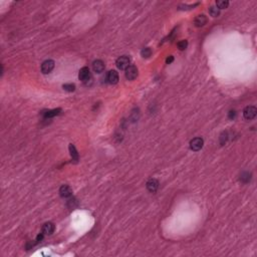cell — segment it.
<instances>
[{
  "instance_id": "obj_16",
  "label": "cell",
  "mask_w": 257,
  "mask_h": 257,
  "mask_svg": "<svg viewBox=\"0 0 257 257\" xmlns=\"http://www.w3.org/2000/svg\"><path fill=\"white\" fill-rule=\"evenodd\" d=\"M209 13L211 16L213 17H217L218 15L220 14V9H218L216 6H211L210 9H209Z\"/></svg>"
},
{
  "instance_id": "obj_10",
  "label": "cell",
  "mask_w": 257,
  "mask_h": 257,
  "mask_svg": "<svg viewBox=\"0 0 257 257\" xmlns=\"http://www.w3.org/2000/svg\"><path fill=\"white\" fill-rule=\"evenodd\" d=\"M159 188V182L156 179H150L147 182V189L150 192H156L157 189Z\"/></svg>"
},
{
  "instance_id": "obj_22",
  "label": "cell",
  "mask_w": 257,
  "mask_h": 257,
  "mask_svg": "<svg viewBox=\"0 0 257 257\" xmlns=\"http://www.w3.org/2000/svg\"><path fill=\"white\" fill-rule=\"evenodd\" d=\"M174 60V57L172 56V55H170V56L167 58V60H166V62H167V63H171Z\"/></svg>"
},
{
  "instance_id": "obj_15",
  "label": "cell",
  "mask_w": 257,
  "mask_h": 257,
  "mask_svg": "<svg viewBox=\"0 0 257 257\" xmlns=\"http://www.w3.org/2000/svg\"><path fill=\"white\" fill-rule=\"evenodd\" d=\"M229 5V2L228 1H225V0H219V1L216 2V7L218 9H224V8H227Z\"/></svg>"
},
{
  "instance_id": "obj_21",
  "label": "cell",
  "mask_w": 257,
  "mask_h": 257,
  "mask_svg": "<svg viewBox=\"0 0 257 257\" xmlns=\"http://www.w3.org/2000/svg\"><path fill=\"white\" fill-rule=\"evenodd\" d=\"M43 233H41V234H39L38 236H37V238H36V241L37 242H40V241H41L42 239H43Z\"/></svg>"
},
{
  "instance_id": "obj_19",
  "label": "cell",
  "mask_w": 257,
  "mask_h": 257,
  "mask_svg": "<svg viewBox=\"0 0 257 257\" xmlns=\"http://www.w3.org/2000/svg\"><path fill=\"white\" fill-rule=\"evenodd\" d=\"M177 45H178V48L180 50H184L188 46V41H187V40H181V41L178 42Z\"/></svg>"
},
{
  "instance_id": "obj_7",
  "label": "cell",
  "mask_w": 257,
  "mask_h": 257,
  "mask_svg": "<svg viewBox=\"0 0 257 257\" xmlns=\"http://www.w3.org/2000/svg\"><path fill=\"white\" fill-rule=\"evenodd\" d=\"M59 194L62 198H68L72 195V190L68 185H62L59 189Z\"/></svg>"
},
{
  "instance_id": "obj_14",
  "label": "cell",
  "mask_w": 257,
  "mask_h": 257,
  "mask_svg": "<svg viewBox=\"0 0 257 257\" xmlns=\"http://www.w3.org/2000/svg\"><path fill=\"white\" fill-rule=\"evenodd\" d=\"M69 152H70V156H72V160H74V161H78V151H77V149H75V147H74L72 144L69 145Z\"/></svg>"
},
{
  "instance_id": "obj_11",
  "label": "cell",
  "mask_w": 257,
  "mask_h": 257,
  "mask_svg": "<svg viewBox=\"0 0 257 257\" xmlns=\"http://www.w3.org/2000/svg\"><path fill=\"white\" fill-rule=\"evenodd\" d=\"M54 224L51 223V222H47V223H45L43 225V227H42V233L44 235H50V234H52L53 233V231H54Z\"/></svg>"
},
{
  "instance_id": "obj_4",
  "label": "cell",
  "mask_w": 257,
  "mask_h": 257,
  "mask_svg": "<svg viewBox=\"0 0 257 257\" xmlns=\"http://www.w3.org/2000/svg\"><path fill=\"white\" fill-rule=\"evenodd\" d=\"M53 68H54V62L51 59L45 60V62H43L42 64H41V72L44 74H47L49 72H51Z\"/></svg>"
},
{
  "instance_id": "obj_13",
  "label": "cell",
  "mask_w": 257,
  "mask_h": 257,
  "mask_svg": "<svg viewBox=\"0 0 257 257\" xmlns=\"http://www.w3.org/2000/svg\"><path fill=\"white\" fill-rule=\"evenodd\" d=\"M62 112V110L60 109H57V110H47L46 113H44V118L45 119H50V118H53L55 115H59V113Z\"/></svg>"
},
{
  "instance_id": "obj_2",
  "label": "cell",
  "mask_w": 257,
  "mask_h": 257,
  "mask_svg": "<svg viewBox=\"0 0 257 257\" xmlns=\"http://www.w3.org/2000/svg\"><path fill=\"white\" fill-rule=\"evenodd\" d=\"M78 78L83 83H88V80H92V74H90L89 68L84 67L79 70L78 72Z\"/></svg>"
},
{
  "instance_id": "obj_3",
  "label": "cell",
  "mask_w": 257,
  "mask_h": 257,
  "mask_svg": "<svg viewBox=\"0 0 257 257\" xmlns=\"http://www.w3.org/2000/svg\"><path fill=\"white\" fill-rule=\"evenodd\" d=\"M257 115V109L253 105L246 107L243 110V115L246 120H253Z\"/></svg>"
},
{
  "instance_id": "obj_6",
  "label": "cell",
  "mask_w": 257,
  "mask_h": 257,
  "mask_svg": "<svg viewBox=\"0 0 257 257\" xmlns=\"http://www.w3.org/2000/svg\"><path fill=\"white\" fill-rule=\"evenodd\" d=\"M138 77V68L135 65H130V67L126 69V78L129 80H133Z\"/></svg>"
},
{
  "instance_id": "obj_12",
  "label": "cell",
  "mask_w": 257,
  "mask_h": 257,
  "mask_svg": "<svg viewBox=\"0 0 257 257\" xmlns=\"http://www.w3.org/2000/svg\"><path fill=\"white\" fill-rule=\"evenodd\" d=\"M206 22H207V18H206L205 15H199V16H197L195 19V25L197 27L204 26Z\"/></svg>"
},
{
  "instance_id": "obj_8",
  "label": "cell",
  "mask_w": 257,
  "mask_h": 257,
  "mask_svg": "<svg viewBox=\"0 0 257 257\" xmlns=\"http://www.w3.org/2000/svg\"><path fill=\"white\" fill-rule=\"evenodd\" d=\"M93 69L94 72L97 73H102L104 70V63L102 62V60H94V63H93Z\"/></svg>"
},
{
  "instance_id": "obj_5",
  "label": "cell",
  "mask_w": 257,
  "mask_h": 257,
  "mask_svg": "<svg viewBox=\"0 0 257 257\" xmlns=\"http://www.w3.org/2000/svg\"><path fill=\"white\" fill-rule=\"evenodd\" d=\"M203 144H204L203 139H201V138H195V139H193V140L190 142V148H191V150H193V151H195V152H197V151H199V150L202 149Z\"/></svg>"
},
{
  "instance_id": "obj_18",
  "label": "cell",
  "mask_w": 257,
  "mask_h": 257,
  "mask_svg": "<svg viewBox=\"0 0 257 257\" xmlns=\"http://www.w3.org/2000/svg\"><path fill=\"white\" fill-rule=\"evenodd\" d=\"M62 88L64 90H67V92H73L75 89V85L72 83H65L62 85Z\"/></svg>"
},
{
  "instance_id": "obj_17",
  "label": "cell",
  "mask_w": 257,
  "mask_h": 257,
  "mask_svg": "<svg viewBox=\"0 0 257 257\" xmlns=\"http://www.w3.org/2000/svg\"><path fill=\"white\" fill-rule=\"evenodd\" d=\"M151 54H152V50H151V48H149V47H146V48H144L142 50V51H141V55H142L144 58L150 57Z\"/></svg>"
},
{
  "instance_id": "obj_1",
  "label": "cell",
  "mask_w": 257,
  "mask_h": 257,
  "mask_svg": "<svg viewBox=\"0 0 257 257\" xmlns=\"http://www.w3.org/2000/svg\"><path fill=\"white\" fill-rule=\"evenodd\" d=\"M130 57L127 56V55H123V56H120L117 62H115V64H117V67L119 69H127L130 67Z\"/></svg>"
},
{
  "instance_id": "obj_20",
  "label": "cell",
  "mask_w": 257,
  "mask_h": 257,
  "mask_svg": "<svg viewBox=\"0 0 257 257\" xmlns=\"http://www.w3.org/2000/svg\"><path fill=\"white\" fill-rule=\"evenodd\" d=\"M235 117H236V113L234 112V110H231V112H229V119L230 120H233Z\"/></svg>"
},
{
  "instance_id": "obj_9",
  "label": "cell",
  "mask_w": 257,
  "mask_h": 257,
  "mask_svg": "<svg viewBox=\"0 0 257 257\" xmlns=\"http://www.w3.org/2000/svg\"><path fill=\"white\" fill-rule=\"evenodd\" d=\"M107 78L110 84H115L119 82V73L115 70H110L107 75Z\"/></svg>"
}]
</instances>
